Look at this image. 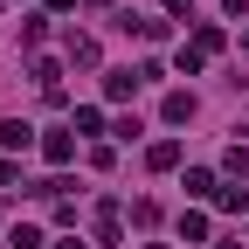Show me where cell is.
<instances>
[{
    "label": "cell",
    "instance_id": "cell-19",
    "mask_svg": "<svg viewBox=\"0 0 249 249\" xmlns=\"http://www.w3.org/2000/svg\"><path fill=\"white\" fill-rule=\"evenodd\" d=\"M42 7H49V14H70V7H76V0H42Z\"/></svg>",
    "mask_w": 249,
    "mask_h": 249
},
{
    "label": "cell",
    "instance_id": "cell-18",
    "mask_svg": "<svg viewBox=\"0 0 249 249\" xmlns=\"http://www.w3.org/2000/svg\"><path fill=\"white\" fill-rule=\"evenodd\" d=\"M21 173H14V160H7V152H0V187H14Z\"/></svg>",
    "mask_w": 249,
    "mask_h": 249
},
{
    "label": "cell",
    "instance_id": "cell-22",
    "mask_svg": "<svg viewBox=\"0 0 249 249\" xmlns=\"http://www.w3.org/2000/svg\"><path fill=\"white\" fill-rule=\"evenodd\" d=\"M83 7H111V0H83Z\"/></svg>",
    "mask_w": 249,
    "mask_h": 249
},
{
    "label": "cell",
    "instance_id": "cell-9",
    "mask_svg": "<svg viewBox=\"0 0 249 249\" xmlns=\"http://www.w3.org/2000/svg\"><path fill=\"white\" fill-rule=\"evenodd\" d=\"M194 49H201V55H222V49H229V35H222L214 21H201V28H194Z\"/></svg>",
    "mask_w": 249,
    "mask_h": 249
},
{
    "label": "cell",
    "instance_id": "cell-20",
    "mask_svg": "<svg viewBox=\"0 0 249 249\" xmlns=\"http://www.w3.org/2000/svg\"><path fill=\"white\" fill-rule=\"evenodd\" d=\"M229 14H249V0H229Z\"/></svg>",
    "mask_w": 249,
    "mask_h": 249
},
{
    "label": "cell",
    "instance_id": "cell-6",
    "mask_svg": "<svg viewBox=\"0 0 249 249\" xmlns=\"http://www.w3.org/2000/svg\"><path fill=\"white\" fill-rule=\"evenodd\" d=\"M132 90H139V70H104V97L111 104H124Z\"/></svg>",
    "mask_w": 249,
    "mask_h": 249
},
{
    "label": "cell",
    "instance_id": "cell-7",
    "mask_svg": "<svg viewBox=\"0 0 249 249\" xmlns=\"http://www.w3.org/2000/svg\"><path fill=\"white\" fill-rule=\"evenodd\" d=\"M160 118H166V124H187V118H194V90H166Z\"/></svg>",
    "mask_w": 249,
    "mask_h": 249
},
{
    "label": "cell",
    "instance_id": "cell-10",
    "mask_svg": "<svg viewBox=\"0 0 249 249\" xmlns=\"http://www.w3.org/2000/svg\"><path fill=\"white\" fill-rule=\"evenodd\" d=\"M214 208H222V214H242V208H249V187H235V180H222V194H214Z\"/></svg>",
    "mask_w": 249,
    "mask_h": 249
},
{
    "label": "cell",
    "instance_id": "cell-15",
    "mask_svg": "<svg viewBox=\"0 0 249 249\" xmlns=\"http://www.w3.org/2000/svg\"><path fill=\"white\" fill-rule=\"evenodd\" d=\"M173 62H180V76H201V70H208V55H201L194 42H180V55H173Z\"/></svg>",
    "mask_w": 249,
    "mask_h": 249
},
{
    "label": "cell",
    "instance_id": "cell-1",
    "mask_svg": "<svg viewBox=\"0 0 249 249\" xmlns=\"http://www.w3.org/2000/svg\"><path fill=\"white\" fill-rule=\"evenodd\" d=\"M42 160L49 166H70L76 160V132H42Z\"/></svg>",
    "mask_w": 249,
    "mask_h": 249
},
{
    "label": "cell",
    "instance_id": "cell-11",
    "mask_svg": "<svg viewBox=\"0 0 249 249\" xmlns=\"http://www.w3.org/2000/svg\"><path fill=\"white\" fill-rule=\"evenodd\" d=\"M222 173H229V180H235V187H242V180H249V145H229V152H222Z\"/></svg>",
    "mask_w": 249,
    "mask_h": 249
},
{
    "label": "cell",
    "instance_id": "cell-4",
    "mask_svg": "<svg viewBox=\"0 0 249 249\" xmlns=\"http://www.w3.org/2000/svg\"><path fill=\"white\" fill-rule=\"evenodd\" d=\"M145 166H152V173H173V166H180V139H152V145H145Z\"/></svg>",
    "mask_w": 249,
    "mask_h": 249
},
{
    "label": "cell",
    "instance_id": "cell-5",
    "mask_svg": "<svg viewBox=\"0 0 249 249\" xmlns=\"http://www.w3.org/2000/svg\"><path fill=\"white\" fill-rule=\"evenodd\" d=\"M187 194H194V201H214V194H222V173H208V166H187Z\"/></svg>",
    "mask_w": 249,
    "mask_h": 249
},
{
    "label": "cell",
    "instance_id": "cell-17",
    "mask_svg": "<svg viewBox=\"0 0 249 249\" xmlns=\"http://www.w3.org/2000/svg\"><path fill=\"white\" fill-rule=\"evenodd\" d=\"M160 7H166V14H187V21H194V0H160Z\"/></svg>",
    "mask_w": 249,
    "mask_h": 249
},
{
    "label": "cell",
    "instance_id": "cell-3",
    "mask_svg": "<svg viewBox=\"0 0 249 249\" xmlns=\"http://www.w3.org/2000/svg\"><path fill=\"white\" fill-rule=\"evenodd\" d=\"M62 55H70L76 70H97V55H104V49H97V35H70V42H62Z\"/></svg>",
    "mask_w": 249,
    "mask_h": 249
},
{
    "label": "cell",
    "instance_id": "cell-8",
    "mask_svg": "<svg viewBox=\"0 0 249 249\" xmlns=\"http://www.w3.org/2000/svg\"><path fill=\"white\" fill-rule=\"evenodd\" d=\"M90 229H97V242H118V235H124V214H118V201H104Z\"/></svg>",
    "mask_w": 249,
    "mask_h": 249
},
{
    "label": "cell",
    "instance_id": "cell-23",
    "mask_svg": "<svg viewBox=\"0 0 249 249\" xmlns=\"http://www.w3.org/2000/svg\"><path fill=\"white\" fill-rule=\"evenodd\" d=\"M145 249H166V242H145Z\"/></svg>",
    "mask_w": 249,
    "mask_h": 249
},
{
    "label": "cell",
    "instance_id": "cell-2",
    "mask_svg": "<svg viewBox=\"0 0 249 249\" xmlns=\"http://www.w3.org/2000/svg\"><path fill=\"white\" fill-rule=\"evenodd\" d=\"M28 145H35V124H28V118H7V124H0V152H28Z\"/></svg>",
    "mask_w": 249,
    "mask_h": 249
},
{
    "label": "cell",
    "instance_id": "cell-16",
    "mask_svg": "<svg viewBox=\"0 0 249 249\" xmlns=\"http://www.w3.org/2000/svg\"><path fill=\"white\" fill-rule=\"evenodd\" d=\"M180 235H187V242H208V214L187 208V214H180Z\"/></svg>",
    "mask_w": 249,
    "mask_h": 249
},
{
    "label": "cell",
    "instance_id": "cell-12",
    "mask_svg": "<svg viewBox=\"0 0 249 249\" xmlns=\"http://www.w3.org/2000/svg\"><path fill=\"white\" fill-rule=\"evenodd\" d=\"M42 42H49V14H28L21 21V49H42Z\"/></svg>",
    "mask_w": 249,
    "mask_h": 249
},
{
    "label": "cell",
    "instance_id": "cell-14",
    "mask_svg": "<svg viewBox=\"0 0 249 249\" xmlns=\"http://www.w3.org/2000/svg\"><path fill=\"white\" fill-rule=\"evenodd\" d=\"M7 249H42V229H35V222H14V229H7Z\"/></svg>",
    "mask_w": 249,
    "mask_h": 249
},
{
    "label": "cell",
    "instance_id": "cell-21",
    "mask_svg": "<svg viewBox=\"0 0 249 249\" xmlns=\"http://www.w3.org/2000/svg\"><path fill=\"white\" fill-rule=\"evenodd\" d=\"M55 249H90V242H76V235H70V242H55Z\"/></svg>",
    "mask_w": 249,
    "mask_h": 249
},
{
    "label": "cell",
    "instance_id": "cell-13",
    "mask_svg": "<svg viewBox=\"0 0 249 249\" xmlns=\"http://www.w3.org/2000/svg\"><path fill=\"white\" fill-rule=\"evenodd\" d=\"M70 132H76V139H90V132H104V111H97V104H83V111L70 118Z\"/></svg>",
    "mask_w": 249,
    "mask_h": 249
}]
</instances>
